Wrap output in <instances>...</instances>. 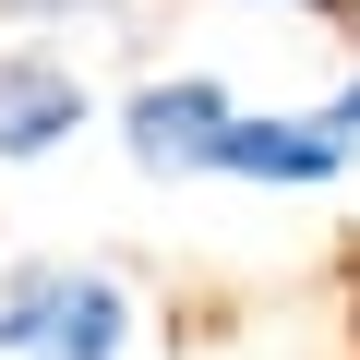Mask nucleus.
Instances as JSON below:
<instances>
[{
    "mask_svg": "<svg viewBox=\"0 0 360 360\" xmlns=\"http://www.w3.org/2000/svg\"><path fill=\"white\" fill-rule=\"evenodd\" d=\"M13 25H84V13H120V0H0Z\"/></svg>",
    "mask_w": 360,
    "mask_h": 360,
    "instance_id": "5",
    "label": "nucleus"
},
{
    "mask_svg": "<svg viewBox=\"0 0 360 360\" xmlns=\"http://www.w3.org/2000/svg\"><path fill=\"white\" fill-rule=\"evenodd\" d=\"M120 336H132V288H120V276L60 264V288H49V312H37V348H25V360H120Z\"/></svg>",
    "mask_w": 360,
    "mask_h": 360,
    "instance_id": "4",
    "label": "nucleus"
},
{
    "mask_svg": "<svg viewBox=\"0 0 360 360\" xmlns=\"http://www.w3.org/2000/svg\"><path fill=\"white\" fill-rule=\"evenodd\" d=\"M348 168V132L324 120V108H240L229 120V144H217V180H264V193H324V180Z\"/></svg>",
    "mask_w": 360,
    "mask_h": 360,
    "instance_id": "2",
    "label": "nucleus"
},
{
    "mask_svg": "<svg viewBox=\"0 0 360 360\" xmlns=\"http://www.w3.org/2000/svg\"><path fill=\"white\" fill-rule=\"evenodd\" d=\"M229 120H240V96H229L217 72H156V84H132L120 144H132V168H156V180H217Z\"/></svg>",
    "mask_w": 360,
    "mask_h": 360,
    "instance_id": "1",
    "label": "nucleus"
},
{
    "mask_svg": "<svg viewBox=\"0 0 360 360\" xmlns=\"http://www.w3.org/2000/svg\"><path fill=\"white\" fill-rule=\"evenodd\" d=\"M324 120H336V132H360V72H348V84L324 96Z\"/></svg>",
    "mask_w": 360,
    "mask_h": 360,
    "instance_id": "6",
    "label": "nucleus"
},
{
    "mask_svg": "<svg viewBox=\"0 0 360 360\" xmlns=\"http://www.w3.org/2000/svg\"><path fill=\"white\" fill-rule=\"evenodd\" d=\"M72 132H84V84H72L60 60L13 49V60H0V168H25V156H49V144H72Z\"/></svg>",
    "mask_w": 360,
    "mask_h": 360,
    "instance_id": "3",
    "label": "nucleus"
},
{
    "mask_svg": "<svg viewBox=\"0 0 360 360\" xmlns=\"http://www.w3.org/2000/svg\"><path fill=\"white\" fill-rule=\"evenodd\" d=\"M288 13H324V25H360V0H288Z\"/></svg>",
    "mask_w": 360,
    "mask_h": 360,
    "instance_id": "7",
    "label": "nucleus"
}]
</instances>
